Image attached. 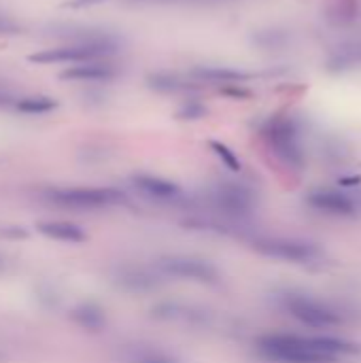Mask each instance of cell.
Instances as JSON below:
<instances>
[{
    "mask_svg": "<svg viewBox=\"0 0 361 363\" xmlns=\"http://www.w3.org/2000/svg\"><path fill=\"white\" fill-rule=\"evenodd\" d=\"M257 353L272 363H336L334 355L323 353L315 336L298 334H264L255 342Z\"/></svg>",
    "mask_w": 361,
    "mask_h": 363,
    "instance_id": "6da1fadb",
    "label": "cell"
},
{
    "mask_svg": "<svg viewBox=\"0 0 361 363\" xmlns=\"http://www.w3.org/2000/svg\"><path fill=\"white\" fill-rule=\"evenodd\" d=\"M47 202L70 211H100L115 206L123 200V194L106 187H57L45 194Z\"/></svg>",
    "mask_w": 361,
    "mask_h": 363,
    "instance_id": "7a4b0ae2",
    "label": "cell"
},
{
    "mask_svg": "<svg viewBox=\"0 0 361 363\" xmlns=\"http://www.w3.org/2000/svg\"><path fill=\"white\" fill-rule=\"evenodd\" d=\"M157 272L179 281H191L200 285H217L221 274L215 264L194 255H166L157 259Z\"/></svg>",
    "mask_w": 361,
    "mask_h": 363,
    "instance_id": "3957f363",
    "label": "cell"
},
{
    "mask_svg": "<svg viewBox=\"0 0 361 363\" xmlns=\"http://www.w3.org/2000/svg\"><path fill=\"white\" fill-rule=\"evenodd\" d=\"M281 304L294 319H298L300 323H304L309 328L323 330V328H334L343 321L340 313H336L328 304H323L315 298H309L304 294H285L281 298Z\"/></svg>",
    "mask_w": 361,
    "mask_h": 363,
    "instance_id": "277c9868",
    "label": "cell"
},
{
    "mask_svg": "<svg viewBox=\"0 0 361 363\" xmlns=\"http://www.w3.org/2000/svg\"><path fill=\"white\" fill-rule=\"evenodd\" d=\"M251 247L266 257L291 264H311L321 257V249L317 245L294 238H255Z\"/></svg>",
    "mask_w": 361,
    "mask_h": 363,
    "instance_id": "5b68a950",
    "label": "cell"
},
{
    "mask_svg": "<svg viewBox=\"0 0 361 363\" xmlns=\"http://www.w3.org/2000/svg\"><path fill=\"white\" fill-rule=\"evenodd\" d=\"M115 45L109 38H100V40H85V43H77V45H66V47H55V49H45L40 53L30 55L32 62L38 64H60V62H94L100 55H109L113 53Z\"/></svg>",
    "mask_w": 361,
    "mask_h": 363,
    "instance_id": "8992f818",
    "label": "cell"
},
{
    "mask_svg": "<svg viewBox=\"0 0 361 363\" xmlns=\"http://www.w3.org/2000/svg\"><path fill=\"white\" fill-rule=\"evenodd\" d=\"M211 200L217 211L228 217H249L255 211V194L238 183H221L211 191Z\"/></svg>",
    "mask_w": 361,
    "mask_h": 363,
    "instance_id": "52a82bcc",
    "label": "cell"
},
{
    "mask_svg": "<svg viewBox=\"0 0 361 363\" xmlns=\"http://www.w3.org/2000/svg\"><path fill=\"white\" fill-rule=\"evenodd\" d=\"M266 136L270 140V147L274 149V153L289 166L298 168L304 162L302 155V147L298 143V132L294 128V123L289 119H277L268 125Z\"/></svg>",
    "mask_w": 361,
    "mask_h": 363,
    "instance_id": "ba28073f",
    "label": "cell"
},
{
    "mask_svg": "<svg viewBox=\"0 0 361 363\" xmlns=\"http://www.w3.org/2000/svg\"><path fill=\"white\" fill-rule=\"evenodd\" d=\"M153 317L160 321L168 323H181V325H209L211 323V313L204 308H198L194 304H181V302H162L153 306Z\"/></svg>",
    "mask_w": 361,
    "mask_h": 363,
    "instance_id": "9c48e42d",
    "label": "cell"
},
{
    "mask_svg": "<svg viewBox=\"0 0 361 363\" xmlns=\"http://www.w3.org/2000/svg\"><path fill=\"white\" fill-rule=\"evenodd\" d=\"M113 281L119 289H123L128 294H149L160 287L157 274H153L151 270H147L143 266H134V264L115 268Z\"/></svg>",
    "mask_w": 361,
    "mask_h": 363,
    "instance_id": "30bf717a",
    "label": "cell"
},
{
    "mask_svg": "<svg viewBox=\"0 0 361 363\" xmlns=\"http://www.w3.org/2000/svg\"><path fill=\"white\" fill-rule=\"evenodd\" d=\"M306 202L321 211V213H328V215H340V217H351L357 213V204L340 194V191H334V189H317V191H311Z\"/></svg>",
    "mask_w": 361,
    "mask_h": 363,
    "instance_id": "8fae6325",
    "label": "cell"
},
{
    "mask_svg": "<svg viewBox=\"0 0 361 363\" xmlns=\"http://www.w3.org/2000/svg\"><path fill=\"white\" fill-rule=\"evenodd\" d=\"M134 185L147 194L149 198H155V200H177L183 191L177 183L168 181V179H162V177H153V174H136L134 179Z\"/></svg>",
    "mask_w": 361,
    "mask_h": 363,
    "instance_id": "7c38bea8",
    "label": "cell"
},
{
    "mask_svg": "<svg viewBox=\"0 0 361 363\" xmlns=\"http://www.w3.org/2000/svg\"><path fill=\"white\" fill-rule=\"evenodd\" d=\"M119 359L123 363H181V359L164 349L145 347V345H132L126 347L119 353Z\"/></svg>",
    "mask_w": 361,
    "mask_h": 363,
    "instance_id": "4fadbf2b",
    "label": "cell"
},
{
    "mask_svg": "<svg viewBox=\"0 0 361 363\" xmlns=\"http://www.w3.org/2000/svg\"><path fill=\"white\" fill-rule=\"evenodd\" d=\"M38 232L51 240H57V242H68V245H81L85 242L87 234L74 225V223H68V221H45V223H38Z\"/></svg>",
    "mask_w": 361,
    "mask_h": 363,
    "instance_id": "5bb4252c",
    "label": "cell"
},
{
    "mask_svg": "<svg viewBox=\"0 0 361 363\" xmlns=\"http://www.w3.org/2000/svg\"><path fill=\"white\" fill-rule=\"evenodd\" d=\"M70 319L81 330H87V332H100L106 325L104 311L98 304H94V302H81V304H77L72 308V313H70Z\"/></svg>",
    "mask_w": 361,
    "mask_h": 363,
    "instance_id": "9a60e30c",
    "label": "cell"
},
{
    "mask_svg": "<svg viewBox=\"0 0 361 363\" xmlns=\"http://www.w3.org/2000/svg\"><path fill=\"white\" fill-rule=\"evenodd\" d=\"M113 77H115V68L111 64H98V62H83L62 72V79H74V81H109Z\"/></svg>",
    "mask_w": 361,
    "mask_h": 363,
    "instance_id": "2e32d148",
    "label": "cell"
},
{
    "mask_svg": "<svg viewBox=\"0 0 361 363\" xmlns=\"http://www.w3.org/2000/svg\"><path fill=\"white\" fill-rule=\"evenodd\" d=\"M194 77L204 79V81H217V83H234V81H245L249 79V74L238 72V70H228V68H196Z\"/></svg>",
    "mask_w": 361,
    "mask_h": 363,
    "instance_id": "e0dca14e",
    "label": "cell"
},
{
    "mask_svg": "<svg viewBox=\"0 0 361 363\" xmlns=\"http://www.w3.org/2000/svg\"><path fill=\"white\" fill-rule=\"evenodd\" d=\"M57 104L55 100L51 98H45V96H32V98H23L17 102V111L21 113H28V115H40V113H49L53 111Z\"/></svg>",
    "mask_w": 361,
    "mask_h": 363,
    "instance_id": "ac0fdd59",
    "label": "cell"
},
{
    "mask_svg": "<svg viewBox=\"0 0 361 363\" xmlns=\"http://www.w3.org/2000/svg\"><path fill=\"white\" fill-rule=\"evenodd\" d=\"M211 149L221 157V162L230 168V170H234V172H238L240 170V162H238V157H236V153L230 149V147H226L223 143H217V140H213L211 143Z\"/></svg>",
    "mask_w": 361,
    "mask_h": 363,
    "instance_id": "d6986e66",
    "label": "cell"
},
{
    "mask_svg": "<svg viewBox=\"0 0 361 363\" xmlns=\"http://www.w3.org/2000/svg\"><path fill=\"white\" fill-rule=\"evenodd\" d=\"M15 32H17V23L6 15H0V34H15Z\"/></svg>",
    "mask_w": 361,
    "mask_h": 363,
    "instance_id": "ffe728a7",
    "label": "cell"
},
{
    "mask_svg": "<svg viewBox=\"0 0 361 363\" xmlns=\"http://www.w3.org/2000/svg\"><path fill=\"white\" fill-rule=\"evenodd\" d=\"M181 115H183V117H185V115H191V117H194V115H196V117H202V115H204V108H202V106H196V104H191V106H187V108H185Z\"/></svg>",
    "mask_w": 361,
    "mask_h": 363,
    "instance_id": "44dd1931",
    "label": "cell"
},
{
    "mask_svg": "<svg viewBox=\"0 0 361 363\" xmlns=\"http://www.w3.org/2000/svg\"><path fill=\"white\" fill-rule=\"evenodd\" d=\"M2 268H4V259L0 257V272H2Z\"/></svg>",
    "mask_w": 361,
    "mask_h": 363,
    "instance_id": "7402d4cb",
    "label": "cell"
}]
</instances>
